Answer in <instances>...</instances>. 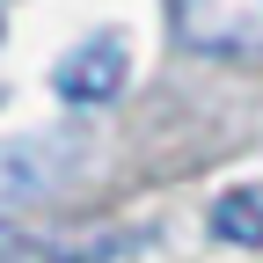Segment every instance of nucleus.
<instances>
[{"label":"nucleus","mask_w":263,"mask_h":263,"mask_svg":"<svg viewBox=\"0 0 263 263\" xmlns=\"http://www.w3.org/2000/svg\"><path fill=\"white\" fill-rule=\"evenodd\" d=\"M176 37L205 59L263 51V0H176Z\"/></svg>","instance_id":"f257e3e1"},{"label":"nucleus","mask_w":263,"mask_h":263,"mask_svg":"<svg viewBox=\"0 0 263 263\" xmlns=\"http://www.w3.org/2000/svg\"><path fill=\"white\" fill-rule=\"evenodd\" d=\"M51 88L66 95V103H110V95L124 88V44H117V37H88L81 51L59 59Z\"/></svg>","instance_id":"f03ea898"},{"label":"nucleus","mask_w":263,"mask_h":263,"mask_svg":"<svg viewBox=\"0 0 263 263\" xmlns=\"http://www.w3.org/2000/svg\"><path fill=\"white\" fill-rule=\"evenodd\" d=\"M66 176L59 139H22V146H0V197H44Z\"/></svg>","instance_id":"7ed1b4c3"},{"label":"nucleus","mask_w":263,"mask_h":263,"mask_svg":"<svg viewBox=\"0 0 263 263\" xmlns=\"http://www.w3.org/2000/svg\"><path fill=\"white\" fill-rule=\"evenodd\" d=\"M212 234L234 249H263V183H241L212 205Z\"/></svg>","instance_id":"20e7f679"},{"label":"nucleus","mask_w":263,"mask_h":263,"mask_svg":"<svg viewBox=\"0 0 263 263\" xmlns=\"http://www.w3.org/2000/svg\"><path fill=\"white\" fill-rule=\"evenodd\" d=\"M0 263H37V249H29V241L15 234L8 219H0Z\"/></svg>","instance_id":"39448f33"}]
</instances>
